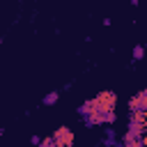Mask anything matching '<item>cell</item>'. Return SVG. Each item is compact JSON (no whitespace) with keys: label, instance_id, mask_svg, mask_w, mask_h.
I'll return each instance as SVG.
<instances>
[{"label":"cell","instance_id":"6da1fadb","mask_svg":"<svg viewBox=\"0 0 147 147\" xmlns=\"http://www.w3.org/2000/svg\"><path fill=\"white\" fill-rule=\"evenodd\" d=\"M115 103H117V94L110 92V90H106V92H101L96 96V106H99L101 113H113L115 110Z\"/></svg>","mask_w":147,"mask_h":147},{"label":"cell","instance_id":"7a4b0ae2","mask_svg":"<svg viewBox=\"0 0 147 147\" xmlns=\"http://www.w3.org/2000/svg\"><path fill=\"white\" fill-rule=\"evenodd\" d=\"M53 140H55V145H57V147H69V145L74 142V133H71V129L60 126V129H55Z\"/></svg>","mask_w":147,"mask_h":147},{"label":"cell","instance_id":"3957f363","mask_svg":"<svg viewBox=\"0 0 147 147\" xmlns=\"http://www.w3.org/2000/svg\"><path fill=\"white\" fill-rule=\"evenodd\" d=\"M78 113L83 115V117H90V115H94V113H101L99 110V106H96V99H87L80 108H78Z\"/></svg>","mask_w":147,"mask_h":147},{"label":"cell","instance_id":"277c9868","mask_svg":"<svg viewBox=\"0 0 147 147\" xmlns=\"http://www.w3.org/2000/svg\"><path fill=\"white\" fill-rule=\"evenodd\" d=\"M129 131H131L133 136L142 138V136L147 133V124H142V122H129Z\"/></svg>","mask_w":147,"mask_h":147},{"label":"cell","instance_id":"5b68a950","mask_svg":"<svg viewBox=\"0 0 147 147\" xmlns=\"http://www.w3.org/2000/svg\"><path fill=\"white\" fill-rule=\"evenodd\" d=\"M85 122L92 126V124H106V113H94L90 117H85Z\"/></svg>","mask_w":147,"mask_h":147},{"label":"cell","instance_id":"8992f818","mask_svg":"<svg viewBox=\"0 0 147 147\" xmlns=\"http://www.w3.org/2000/svg\"><path fill=\"white\" fill-rule=\"evenodd\" d=\"M129 122H142V124H147V110H133Z\"/></svg>","mask_w":147,"mask_h":147},{"label":"cell","instance_id":"52a82bcc","mask_svg":"<svg viewBox=\"0 0 147 147\" xmlns=\"http://www.w3.org/2000/svg\"><path fill=\"white\" fill-rule=\"evenodd\" d=\"M129 110H131V113H133V110H140V96H138V94L129 99Z\"/></svg>","mask_w":147,"mask_h":147},{"label":"cell","instance_id":"ba28073f","mask_svg":"<svg viewBox=\"0 0 147 147\" xmlns=\"http://www.w3.org/2000/svg\"><path fill=\"white\" fill-rule=\"evenodd\" d=\"M57 99H60V94H57V92H48V94L44 96V103H46V106H51V103H55Z\"/></svg>","mask_w":147,"mask_h":147},{"label":"cell","instance_id":"9c48e42d","mask_svg":"<svg viewBox=\"0 0 147 147\" xmlns=\"http://www.w3.org/2000/svg\"><path fill=\"white\" fill-rule=\"evenodd\" d=\"M145 51H147L145 46H136L133 48V60H142L145 57Z\"/></svg>","mask_w":147,"mask_h":147},{"label":"cell","instance_id":"30bf717a","mask_svg":"<svg viewBox=\"0 0 147 147\" xmlns=\"http://www.w3.org/2000/svg\"><path fill=\"white\" fill-rule=\"evenodd\" d=\"M37 147H57V145H55V140H53V136H48V138H41V142H39Z\"/></svg>","mask_w":147,"mask_h":147},{"label":"cell","instance_id":"8fae6325","mask_svg":"<svg viewBox=\"0 0 147 147\" xmlns=\"http://www.w3.org/2000/svg\"><path fill=\"white\" fill-rule=\"evenodd\" d=\"M138 96H140V110H147V90L138 92Z\"/></svg>","mask_w":147,"mask_h":147},{"label":"cell","instance_id":"7c38bea8","mask_svg":"<svg viewBox=\"0 0 147 147\" xmlns=\"http://www.w3.org/2000/svg\"><path fill=\"white\" fill-rule=\"evenodd\" d=\"M115 119H117V115H115V110H113V113H106V124H113Z\"/></svg>","mask_w":147,"mask_h":147}]
</instances>
